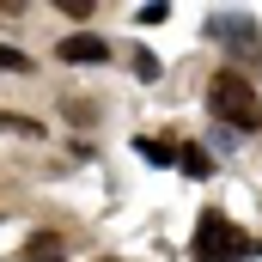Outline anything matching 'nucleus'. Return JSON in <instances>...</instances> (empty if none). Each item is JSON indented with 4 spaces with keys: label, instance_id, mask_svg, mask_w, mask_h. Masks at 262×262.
<instances>
[{
    "label": "nucleus",
    "instance_id": "7",
    "mask_svg": "<svg viewBox=\"0 0 262 262\" xmlns=\"http://www.w3.org/2000/svg\"><path fill=\"white\" fill-rule=\"evenodd\" d=\"M177 165H183V171H195V177H207V152H201V146H183V152H177Z\"/></svg>",
    "mask_w": 262,
    "mask_h": 262
},
{
    "label": "nucleus",
    "instance_id": "10",
    "mask_svg": "<svg viewBox=\"0 0 262 262\" xmlns=\"http://www.w3.org/2000/svg\"><path fill=\"white\" fill-rule=\"evenodd\" d=\"M104 262H116V256H104Z\"/></svg>",
    "mask_w": 262,
    "mask_h": 262
},
{
    "label": "nucleus",
    "instance_id": "9",
    "mask_svg": "<svg viewBox=\"0 0 262 262\" xmlns=\"http://www.w3.org/2000/svg\"><path fill=\"white\" fill-rule=\"evenodd\" d=\"M0 67H12V73H31V55H18V49H6V43H0Z\"/></svg>",
    "mask_w": 262,
    "mask_h": 262
},
{
    "label": "nucleus",
    "instance_id": "2",
    "mask_svg": "<svg viewBox=\"0 0 262 262\" xmlns=\"http://www.w3.org/2000/svg\"><path fill=\"white\" fill-rule=\"evenodd\" d=\"M189 250H195V262H238V256H250V238H238L232 220L220 207H207L201 226H195V238H189Z\"/></svg>",
    "mask_w": 262,
    "mask_h": 262
},
{
    "label": "nucleus",
    "instance_id": "1",
    "mask_svg": "<svg viewBox=\"0 0 262 262\" xmlns=\"http://www.w3.org/2000/svg\"><path fill=\"white\" fill-rule=\"evenodd\" d=\"M207 110L226 128H244V134L262 128V98H256V85H250V73H238V67H226V73L207 79Z\"/></svg>",
    "mask_w": 262,
    "mask_h": 262
},
{
    "label": "nucleus",
    "instance_id": "8",
    "mask_svg": "<svg viewBox=\"0 0 262 262\" xmlns=\"http://www.w3.org/2000/svg\"><path fill=\"white\" fill-rule=\"evenodd\" d=\"M0 128H12V134H43V122H31V116H0Z\"/></svg>",
    "mask_w": 262,
    "mask_h": 262
},
{
    "label": "nucleus",
    "instance_id": "4",
    "mask_svg": "<svg viewBox=\"0 0 262 262\" xmlns=\"http://www.w3.org/2000/svg\"><path fill=\"white\" fill-rule=\"evenodd\" d=\"M61 61H104L110 55V43L104 37H92V31H79V37H61V49H55Z\"/></svg>",
    "mask_w": 262,
    "mask_h": 262
},
{
    "label": "nucleus",
    "instance_id": "6",
    "mask_svg": "<svg viewBox=\"0 0 262 262\" xmlns=\"http://www.w3.org/2000/svg\"><path fill=\"white\" fill-rule=\"evenodd\" d=\"M134 152H140V159H152V165H171V159H177L165 140H134Z\"/></svg>",
    "mask_w": 262,
    "mask_h": 262
},
{
    "label": "nucleus",
    "instance_id": "5",
    "mask_svg": "<svg viewBox=\"0 0 262 262\" xmlns=\"http://www.w3.org/2000/svg\"><path fill=\"white\" fill-rule=\"evenodd\" d=\"M61 256H67V238H61V232H37L12 262H61Z\"/></svg>",
    "mask_w": 262,
    "mask_h": 262
},
{
    "label": "nucleus",
    "instance_id": "3",
    "mask_svg": "<svg viewBox=\"0 0 262 262\" xmlns=\"http://www.w3.org/2000/svg\"><path fill=\"white\" fill-rule=\"evenodd\" d=\"M213 37H220V43H226V49H232V55H238L244 67H250V61L262 55V43H256V25H250L244 12H238V18H232V12H220V18H213Z\"/></svg>",
    "mask_w": 262,
    "mask_h": 262
}]
</instances>
